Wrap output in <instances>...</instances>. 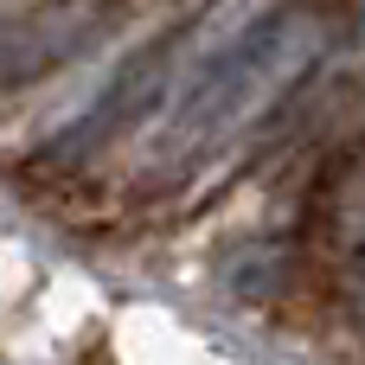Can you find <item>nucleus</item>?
Listing matches in <instances>:
<instances>
[{
    "label": "nucleus",
    "mask_w": 365,
    "mask_h": 365,
    "mask_svg": "<svg viewBox=\"0 0 365 365\" xmlns=\"http://www.w3.org/2000/svg\"><path fill=\"white\" fill-rule=\"evenodd\" d=\"M314 19L308 13H263L257 26H244L218 58L199 64V77L180 90V109L167 122V141L173 148H199V141H218L225 128H237L295 64L314 58Z\"/></svg>",
    "instance_id": "1"
}]
</instances>
